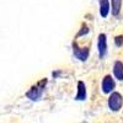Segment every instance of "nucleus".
<instances>
[{
	"instance_id": "7",
	"label": "nucleus",
	"mask_w": 123,
	"mask_h": 123,
	"mask_svg": "<svg viewBox=\"0 0 123 123\" xmlns=\"http://www.w3.org/2000/svg\"><path fill=\"white\" fill-rule=\"evenodd\" d=\"M110 0H100V14L102 17H107L110 12Z\"/></svg>"
},
{
	"instance_id": "10",
	"label": "nucleus",
	"mask_w": 123,
	"mask_h": 123,
	"mask_svg": "<svg viewBox=\"0 0 123 123\" xmlns=\"http://www.w3.org/2000/svg\"><path fill=\"white\" fill-rule=\"evenodd\" d=\"M115 43H116V46L122 47V46H123V36H117V37L115 38Z\"/></svg>"
},
{
	"instance_id": "1",
	"label": "nucleus",
	"mask_w": 123,
	"mask_h": 123,
	"mask_svg": "<svg viewBox=\"0 0 123 123\" xmlns=\"http://www.w3.org/2000/svg\"><path fill=\"white\" fill-rule=\"evenodd\" d=\"M47 84V80L43 79L41 83H38L37 85L32 86L27 92H26V96L30 98V100H33V101H37L41 96H42V92H43V89Z\"/></svg>"
},
{
	"instance_id": "5",
	"label": "nucleus",
	"mask_w": 123,
	"mask_h": 123,
	"mask_svg": "<svg viewBox=\"0 0 123 123\" xmlns=\"http://www.w3.org/2000/svg\"><path fill=\"white\" fill-rule=\"evenodd\" d=\"M115 86H116V83L115 80L112 79V76L110 75H106L102 80V91L105 92V94H110L115 90Z\"/></svg>"
},
{
	"instance_id": "3",
	"label": "nucleus",
	"mask_w": 123,
	"mask_h": 123,
	"mask_svg": "<svg viewBox=\"0 0 123 123\" xmlns=\"http://www.w3.org/2000/svg\"><path fill=\"white\" fill-rule=\"evenodd\" d=\"M73 50H74V55L80 59L81 62H85L87 58H89V54H90V48H79L78 44L74 42L73 43Z\"/></svg>"
},
{
	"instance_id": "11",
	"label": "nucleus",
	"mask_w": 123,
	"mask_h": 123,
	"mask_svg": "<svg viewBox=\"0 0 123 123\" xmlns=\"http://www.w3.org/2000/svg\"><path fill=\"white\" fill-rule=\"evenodd\" d=\"M87 32H89V27H87L86 25H83V27H81V31L79 32L78 36H83V35H85V33H87Z\"/></svg>"
},
{
	"instance_id": "2",
	"label": "nucleus",
	"mask_w": 123,
	"mask_h": 123,
	"mask_svg": "<svg viewBox=\"0 0 123 123\" xmlns=\"http://www.w3.org/2000/svg\"><path fill=\"white\" fill-rule=\"evenodd\" d=\"M123 106V97L119 92H112L108 97V107L111 108V111H119Z\"/></svg>"
},
{
	"instance_id": "9",
	"label": "nucleus",
	"mask_w": 123,
	"mask_h": 123,
	"mask_svg": "<svg viewBox=\"0 0 123 123\" xmlns=\"http://www.w3.org/2000/svg\"><path fill=\"white\" fill-rule=\"evenodd\" d=\"M111 4H112V14H113V16H117L121 11L122 0H111Z\"/></svg>"
},
{
	"instance_id": "4",
	"label": "nucleus",
	"mask_w": 123,
	"mask_h": 123,
	"mask_svg": "<svg viewBox=\"0 0 123 123\" xmlns=\"http://www.w3.org/2000/svg\"><path fill=\"white\" fill-rule=\"evenodd\" d=\"M97 49H98L100 57L104 58L106 52H107V39H106V35L105 33L98 35V38H97Z\"/></svg>"
},
{
	"instance_id": "8",
	"label": "nucleus",
	"mask_w": 123,
	"mask_h": 123,
	"mask_svg": "<svg viewBox=\"0 0 123 123\" xmlns=\"http://www.w3.org/2000/svg\"><path fill=\"white\" fill-rule=\"evenodd\" d=\"M113 74L116 76V79H118L119 81L123 80V63L122 62H116L113 65Z\"/></svg>"
},
{
	"instance_id": "6",
	"label": "nucleus",
	"mask_w": 123,
	"mask_h": 123,
	"mask_svg": "<svg viewBox=\"0 0 123 123\" xmlns=\"http://www.w3.org/2000/svg\"><path fill=\"white\" fill-rule=\"evenodd\" d=\"M86 98V86L84 84V81H79L78 83V92L75 100L76 101H84Z\"/></svg>"
}]
</instances>
